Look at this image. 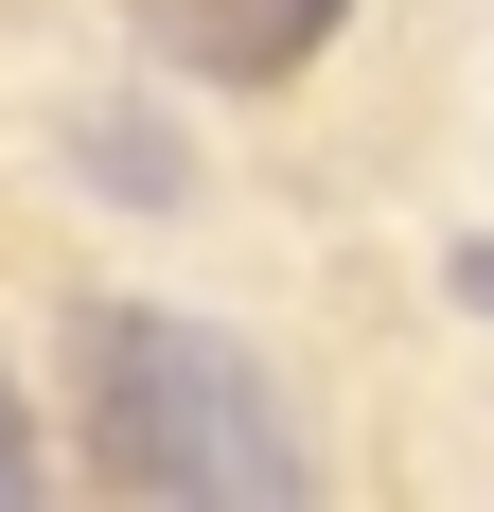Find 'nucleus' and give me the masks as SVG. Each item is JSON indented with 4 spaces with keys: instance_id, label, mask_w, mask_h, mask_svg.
Listing matches in <instances>:
<instances>
[{
    "instance_id": "f257e3e1",
    "label": "nucleus",
    "mask_w": 494,
    "mask_h": 512,
    "mask_svg": "<svg viewBox=\"0 0 494 512\" xmlns=\"http://www.w3.org/2000/svg\"><path fill=\"white\" fill-rule=\"evenodd\" d=\"M71 424H89L106 495H159V512H300L318 495L265 371L177 301H71Z\"/></svg>"
},
{
    "instance_id": "f03ea898",
    "label": "nucleus",
    "mask_w": 494,
    "mask_h": 512,
    "mask_svg": "<svg viewBox=\"0 0 494 512\" xmlns=\"http://www.w3.org/2000/svg\"><path fill=\"white\" fill-rule=\"evenodd\" d=\"M353 0H142V36L195 71V89H283V71H318L336 53Z\"/></svg>"
},
{
    "instance_id": "7ed1b4c3",
    "label": "nucleus",
    "mask_w": 494,
    "mask_h": 512,
    "mask_svg": "<svg viewBox=\"0 0 494 512\" xmlns=\"http://www.w3.org/2000/svg\"><path fill=\"white\" fill-rule=\"evenodd\" d=\"M36 495V407H18V371H0V512Z\"/></svg>"
},
{
    "instance_id": "20e7f679",
    "label": "nucleus",
    "mask_w": 494,
    "mask_h": 512,
    "mask_svg": "<svg viewBox=\"0 0 494 512\" xmlns=\"http://www.w3.org/2000/svg\"><path fill=\"white\" fill-rule=\"evenodd\" d=\"M442 283H459V301L494 318V230H477V248H442Z\"/></svg>"
}]
</instances>
